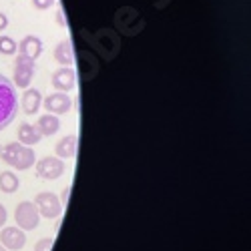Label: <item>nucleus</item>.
I'll use <instances>...</instances> for the list:
<instances>
[{
  "label": "nucleus",
  "instance_id": "1",
  "mask_svg": "<svg viewBox=\"0 0 251 251\" xmlns=\"http://www.w3.org/2000/svg\"><path fill=\"white\" fill-rule=\"evenodd\" d=\"M16 113H18L16 89L4 75H0V131H4L16 119Z\"/></svg>",
  "mask_w": 251,
  "mask_h": 251
},
{
  "label": "nucleus",
  "instance_id": "2",
  "mask_svg": "<svg viewBox=\"0 0 251 251\" xmlns=\"http://www.w3.org/2000/svg\"><path fill=\"white\" fill-rule=\"evenodd\" d=\"M0 157L6 165H10L12 169H18V171H25V169H30L36 161V155L30 147L23 143H8L6 147L0 151Z\"/></svg>",
  "mask_w": 251,
  "mask_h": 251
},
{
  "label": "nucleus",
  "instance_id": "3",
  "mask_svg": "<svg viewBox=\"0 0 251 251\" xmlns=\"http://www.w3.org/2000/svg\"><path fill=\"white\" fill-rule=\"evenodd\" d=\"M89 40H91V45L102 54V58L104 60H111L117 52H119V36L111 30V28H102V30H99L97 34H93V36H89Z\"/></svg>",
  "mask_w": 251,
  "mask_h": 251
},
{
  "label": "nucleus",
  "instance_id": "4",
  "mask_svg": "<svg viewBox=\"0 0 251 251\" xmlns=\"http://www.w3.org/2000/svg\"><path fill=\"white\" fill-rule=\"evenodd\" d=\"M14 219H16V227H20L23 231H32V229L38 227L40 215H38V209L32 201H23L16 207Z\"/></svg>",
  "mask_w": 251,
  "mask_h": 251
},
{
  "label": "nucleus",
  "instance_id": "5",
  "mask_svg": "<svg viewBox=\"0 0 251 251\" xmlns=\"http://www.w3.org/2000/svg\"><path fill=\"white\" fill-rule=\"evenodd\" d=\"M32 78H34V60L18 54L14 60V82L12 85H16L20 89H28Z\"/></svg>",
  "mask_w": 251,
  "mask_h": 251
},
{
  "label": "nucleus",
  "instance_id": "6",
  "mask_svg": "<svg viewBox=\"0 0 251 251\" xmlns=\"http://www.w3.org/2000/svg\"><path fill=\"white\" fill-rule=\"evenodd\" d=\"M34 205L38 209V215H43L47 219H56L62 213V203L54 193H49V191L38 193L34 199Z\"/></svg>",
  "mask_w": 251,
  "mask_h": 251
},
{
  "label": "nucleus",
  "instance_id": "7",
  "mask_svg": "<svg viewBox=\"0 0 251 251\" xmlns=\"http://www.w3.org/2000/svg\"><path fill=\"white\" fill-rule=\"evenodd\" d=\"M65 173V161L62 159H54V157H43L36 163V175L40 179L47 181H54Z\"/></svg>",
  "mask_w": 251,
  "mask_h": 251
},
{
  "label": "nucleus",
  "instance_id": "8",
  "mask_svg": "<svg viewBox=\"0 0 251 251\" xmlns=\"http://www.w3.org/2000/svg\"><path fill=\"white\" fill-rule=\"evenodd\" d=\"M0 243L8 251H20L26 245V235L20 227H4L0 231Z\"/></svg>",
  "mask_w": 251,
  "mask_h": 251
},
{
  "label": "nucleus",
  "instance_id": "9",
  "mask_svg": "<svg viewBox=\"0 0 251 251\" xmlns=\"http://www.w3.org/2000/svg\"><path fill=\"white\" fill-rule=\"evenodd\" d=\"M45 109L50 113V115H65L73 109V100L67 93H52L45 99Z\"/></svg>",
  "mask_w": 251,
  "mask_h": 251
},
{
  "label": "nucleus",
  "instance_id": "10",
  "mask_svg": "<svg viewBox=\"0 0 251 251\" xmlns=\"http://www.w3.org/2000/svg\"><path fill=\"white\" fill-rule=\"evenodd\" d=\"M52 87L58 93H69L76 87V75L71 67H62L52 75Z\"/></svg>",
  "mask_w": 251,
  "mask_h": 251
},
{
  "label": "nucleus",
  "instance_id": "11",
  "mask_svg": "<svg viewBox=\"0 0 251 251\" xmlns=\"http://www.w3.org/2000/svg\"><path fill=\"white\" fill-rule=\"evenodd\" d=\"M135 20H141V16H139V12H137L135 8H129V6L121 8V10L117 12V16H115L117 28H119L121 32H125V34H137V32H139V30L133 26Z\"/></svg>",
  "mask_w": 251,
  "mask_h": 251
},
{
  "label": "nucleus",
  "instance_id": "12",
  "mask_svg": "<svg viewBox=\"0 0 251 251\" xmlns=\"http://www.w3.org/2000/svg\"><path fill=\"white\" fill-rule=\"evenodd\" d=\"M18 54H23L30 60H36L40 54H43V40H40L38 36H34V34L25 36L18 45Z\"/></svg>",
  "mask_w": 251,
  "mask_h": 251
},
{
  "label": "nucleus",
  "instance_id": "13",
  "mask_svg": "<svg viewBox=\"0 0 251 251\" xmlns=\"http://www.w3.org/2000/svg\"><path fill=\"white\" fill-rule=\"evenodd\" d=\"M34 127H36V131L40 133V137H50V135L58 133V129H60V121H58L56 115L47 113V115H43V117L38 119V123L34 125Z\"/></svg>",
  "mask_w": 251,
  "mask_h": 251
},
{
  "label": "nucleus",
  "instance_id": "14",
  "mask_svg": "<svg viewBox=\"0 0 251 251\" xmlns=\"http://www.w3.org/2000/svg\"><path fill=\"white\" fill-rule=\"evenodd\" d=\"M76 143H78V139H76L75 135L62 137V139L56 143V147H54L56 157H58V159H73V157L76 155Z\"/></svg>",
  "mask_w": 251,
  "mask_h": 251
},
{
  "label": "nucleus",
  "instance_id": "15",
  "mask_svg": "<svg viewBox=\"0 0 251 251\" xmlns=\"http://www.w3.org/2000/svg\"><path fill=\"white\" fill-rule=\"evenodd\" d=\"M54 58L56 62H60L62 67H71L75 62V54H73V43L71 40H60L54 47Z\"/></svg>",
  "mask_w": 251,
  "mask_h": 251
},
{
  "label": "nucleus",
  "instance_id": "16",
  "mask_svg": "<svg viewBox=\"0 0 251 251\" xmlns=\"http://www.w3.org/2000/svg\"><path fill=\"white\" fill-rule=\"evenodd\" d=\"M16 135H18V143L26 145V147L40 143V133L36 131L34 125H30V123H23V125H20L18 131H16Z\"/></svg>",
  "mask_w": 251,
  "mask_h": 251
},
{
  "label": "nucleus",
  "instance_id": "17",
  "mask_svg": "<svg viewBox=\"0 0 251 251\" xmlns=\"http://www.w3.org/2000/svg\"><path fill=\"white\" fill-rule=\"evenodd\" d=\"M40 104H43V95L38 89H26V93L23 95V109L26 115H34Z\"/></svg>",
  "mask_w": 251,
  "mask_h": 251
},
{
  "label": "nucleus",
  "instance_id": "18",
  "mask_svg": "<svg viewBox=\"0 0 251 251\" xmlns=\"http://www.w3.org/2000/svg\"><path fill=\"white\" fill-rule=\"evenodd\" d=\"M18 177L12 173V171H4V173H0V191L2 193H14L18 191Z\"/></svg>",
  "mask_w": 251,
  "mask_h": 251
},
{
  "label": "nucleus",
  "instance_id": "19",
  "mask_svg": "<svg viewBox=\"0 0 251 251\" xmlns=\"http://www.w3.org/2000/svg\"><path fill=\"white\" fill-rule=\"evenodd\" d=\"M18 50V45L10 36H0V54H6V56H12L14 52Z\"/></svg>",
  "mask_w": 251,
  "mask_h": 251
},
{
  "label": "nucleus",
  "instance_id": "20",
  "mask_svg": "<svg viewBox=\"0 0 251 251\" xmlns=\"http://www.w3.org/2000/svg\"><path fill=\"white\" fill-rule=\"evenodd\" d=\"M50 249H52V239L50 237L38 239L36 245H34V251H50Z\"/></svg>",
  "mask_w": 251,
  "mask_h": 251
},
{
  "label": "nucleus",
  "instance_id": "21",
  "mask_svg": "<svg viewBox=\"0 0 251 251\" xmlns=\"http://www.w3.org/2000/svg\"><path fill=\"white\" fill-rule=\"evenodd\" d=\"M54 2H56V0H32V6L38 8V10H47V8H50Z\"/></svg>",
  "mask_w": 251,
  "mask_h": 251
},
{
  "label": "nucleus",
  "instance_id": "22",
  "mask_svg": "<svg viewBox=\"0 0 251 251\" xmlns=\"http://www.w3.org/2000/svg\"><path fill=\"white\" fill-rule=\"evenodd\" d=\"M6 219H8V213H6V207L0 203V227H2L4 223H6Z\"/></svg>",
  "mask_w": 251,
  "mask_h": 251
},
{
  "label": "nucleus",
  "instance_id": "23",
  "mask_svg": "<svg viewBox=\"0 0 251 251\" xmlns=\"http://www.w3.org/2000/svg\"><path fill=\"white\" fill-rule=\"evenodd\" d=\"M6 26H8V18H6V14L0 12V30H4Z\"/></svg>",
  "mask_w": 251,
  "mask_h": 251
},
{
  "label": "nucleus",
  "instance_id": "24",
  "mask_svg": "<svg viewBox=\"0 0 251 251\" xmlns=\"http://www.w3.org/2000/svg\"><path fill=\"white\" fill-rule=\"evenodd\" d=\"M58 23L65 25V18H62V10H58Z\"/></svg>",
  "mask_w": 251,
  "mask_h": 251
},
{
  "label": "nucleus",
  "instance_id": "25",
  "mask_svg": "<svg viewBox=\"0 0 251 251\" xmlns=\"http://www.w3.org/2000/svg\"><path fill=\"white\" fill-rule=\"evenodd\" d=\"M69 191H71V189L67 187V189H65V193H62V201H67V197H69Z\"/></svg>",
  "mask_w": 251,
  "mask_h": 251
},
{
  "label": "nucleus",
  "instance_id": "26",
  "mask_svg": "<svg viewBox=\"0 0 251 251\" xmlns=\"http://www.w3.org/2000/svg\"><path fill=\"white\" fill-rule=\"evenodd\" d=\"M0 251H8V249H6V247H4L2 243H0Z\"/></svg>",
  "mask_w": 251,
  "mask_h": 251
},
{
  "label": "nucleus",
  "instance_id": "27",
  "mask_svg": "<svg viewBox=\"0 0 251 251\" xmlns=\"http://www.w3.org/2000/svg\"><path fill=\"white\" fill-rule=\"evenodd\" d=\"M0 151H2V147H0Z\"/></svg>",
  "mask_w": 251,
  "mask_h": 251
}]
</instances>
